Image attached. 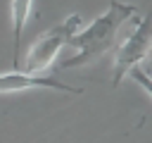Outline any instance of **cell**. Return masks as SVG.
<instances>
[{
	"instance_id": "7a4b0ae2",
	"label": "cell",
	"mask_w": 152,
	"mask_h": 143,
	"mask_svg": "<svg viewBox=\"0 0 152 143\" xmlns=\"http://www.w3.org/2000/svg\"><path fill=\"white\" fill-rule=\"evenodd\" d=\"M78 26H81V14H69L62 24H57V26L48 29L43 36H38L33 41V45L28 48L26 57H24V72L26 74H38V72L48 69L52 64V60L57 57V52L78 31Z\"/></svg>"
},
{
	"instance_id": "3957f363",
	"label": "cell",
	"mask_w": 152,
	"mask_h": 143,
	"mask_svg": "<svg viewBox=\"0 0 152 143\" xmlns=\"http://www.w3.org/2000/svg\"><path fill=\"white\" fill-rule=\"evenodd\" d=\"M150 48H152V12H147L142 19H138L135 29L119 45V50L114 55V76H112V83L119 86L121 79L131 69L140 67V62L145 60V55H147Z\"/></svg>"
},
{
	"instance_id": "277c9868",
	"label": "cell",
	"mask_w": 152,
	"mask_h": 143,
	"mask_svg": "<svg viewBox=\"0 0 152 143\" xmlns=\"http://www.w3.org/2000/svg\"><path fill=\"white\" fill-rule=\"evenodd\" d=\"M28 88H52V91H64V93H83V88L66 86L57 79L50 76H38V74H26V72H10L0 74V93H19Z\"/></svg>"
},
{
	"instance_id": "8992f818",
	"label": "cell",
	"mask_w": 152,
	"mask_h": 143,
	"mask_svg": "<svg viewBox=\"0 0 152 143\" xmlns=\"http://www.w3.org/2000/svg\"><path fill=\"white\" fill-rule=\"evenodd\" d=\"M128 76H131V79H133V81H135V83H138V86H140V88L152 98V81H150V79H147L138 67H135V69H131V72H128Z\"/></svg>"
},
{
	"instance_id": "6da1fadb",
	"label": "cell",
	"mask_w": 152,
	"mask_h": 143,
	"mask_svg": "<svg viewBox=\"0 0 152 143\" xmlns=\"http://www.w3.org/2000/svg\"><path fill=\"white\" fill-rule=\"evenodd\" d=\"M131 17H135V7H133V5L112 0L109 7L104 10V14H100L90 26L76 31V33L69 38V45L74 48V55L62 62V69L83 67V64H90V62L100 60V57L114 45L119 29H121Z\"/></svg>"
},
{
	"instance_id": "52a82bcc",
	"label": "cell",
	"mask_w": 152,
	"mask_h": 143,
	"mask_svg": "<svg viewBox=\"0 0 152 143\" xmlns=\"http://www.w3.org/2000/svg\"><path fill=\"white\" fill-rule=\"evenodd\" d=\"M138 69H140V72H142V74L152 81V48L147 50V55H145V60L140 62V67H138Z\"/></svg>"
},
{
	"instance_id": "5b68a950",
	"label": "cell",
	"mask_w": 152,
	"mask_h": 143,
	"mask_svg": "<svg viewBox=\"0 0 152 143\" xmlns=\"http://www.w3.org/2000/svg\"><path fill=\"white\" fill-rule=\"evenodd\" d=\"M31 2L33 0H12V64L19 67V38L24 31V24L31 14Z\"/></svg>"
}]
</instances>
